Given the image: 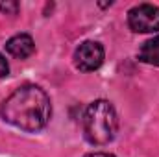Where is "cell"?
Returning <instances> with one entry per match:
<instances>
[{
    "label": "cell",
    "instance_id": "6da1fadb",
    "mask_svg": "<svg viewBox=\"0 0 159 157\" xmlns=\"http://www.w3.org/2000/svg\"><path fill=\"white\" fill-rule=\"evenodd\" d=\"M0 115L13 128L35 133L50 122L52 102L44 89L34 83H26L15 89L2 102Z\"/></svg>",
    "mask_w": 159,
    "mask_h": 157
},
{
    "label": "cell",
    "instance_id": "7a4b0ae2",
    "mask_svg": "<svg viewBox=\"0 0 159 157\" xmlns=\"http://www.w3.org/2000/svg\"><path fill=\"white\" fill-rule=\"evenodd\" d=\"M83 137L93 146L109 144L119 131V117L109 100H94L87 105L81 118Z\"/></svg>",
    "mask_w": 159,
    "mask_h": 157
},
{
    "label": "cell",
    "instance_id": "3957f363",
    "mask_svg": "<svg viewBox=\"0 0 159 157\" xmlns=\"http://www.w3.org/2000/svg\"><path fill=\"white\" fill-rule=\"evenodd\" d=\"M128 26L135 34L159 32V7L154 4H139L128 11Z\"/></svg>",
    "mask_w": 159,
    "mask_h": 157
},
{
    "label": "cell",
    "instance_id": "277c9868",
    "mask_svg": "<svg viewBox=\"0 0 159 157\" xmlns=\"http://www.w3.org/2000/svg\"><path fill=\"white\" fill-rule=\"evenodd\" d=\"M106 50L98 41H83L74 52V65L81 72H94L102 67Z\"/></svg>",
    "mask_w": 159,
    "mask_h": 157
},
{
    "label": "cell",
    "instance_id": "5b68a950",
    "mask_svg": "<svg viewBox=\"0 0 159 157\" xmlns=\"http://www.w3.org/2000/svg\"><path fill=\"white\" fill-rule=\"evenodd\" d=\"M6 52L15 59H28L35 52V41L30 34H17L7 39Z\"/></svg>",
    "mask_w": 159,
    "mask_h": 157
},
{
    "label": "cell",
    "instance_id": "8992f818",
    "mask_svg": "<svg viewBox=\"0 0 159 157\" xmlns=\"http://www.w3.org/2000/svg\"><path fill=\"white\" fill-rule=\"evenodd\" d=\"M139 59L146 65L159 67V35L144 41L139 48Z\"/></svg>",
    "mask_w": 159,
    "mask_h": 157
},
{
    "label": "cell",
    "instance_id": "52a82bcc",
    "mask_svg": "<svg viewBox=\"0 0 159 157\" xmlns=\"http://www.w3.org/2000/svg\"><path fill=\"white\" fill-rule=\"evenodd\" d=\"M20 9V4L15 0H7V2H0V11L6 15H17Z\"/></svg>",
    "mask_w": 159,
    "mask_h": 157
},
{
    "label": "cell",
    "instance_id": "ba28073f",
    "mask_svg": "<svg viewBox=\"0 0 159 157\" xmlns=\"http://www.w3.org/2000/svg\"><path fill=\"white\" fill-rule=\"evenodd\" d=\"M9 74V65H7V59L0 54V78H6Z\"/></svg>",
    "mask_w": 159,
    "mask_h": 157
},
{
    "label": "cell",
    "instance_id": "9c48e42d",
    "mask_svg": "<svg viewBox=\"0 0 159 157\" xmlns=\"http://www.w3.org/2000/svg\"><path fill=\"white\" fill-rule=\"evenodd\" d=\"M85 157H115V155L107 154V152H93V154H87Z\"/></svg>",
    "mask_w": 159,
    "mask_h": 157
}]
</instances>
